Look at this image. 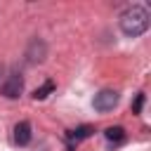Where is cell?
Masks as SVG:
<instances>
[{"label":"cell","instance_id":"cell-3","mask_svg":"<svg viewBox=\"0 0 151 151\" xmlns=\"http://www.w3.org/2000/svg\"><path fill=\"white\" fill-rule=\"evenodd\" d=\"M21 90H24V78L17 76V73H12V76L2 83V87H0V92H2L7 99H17V97L21 94Z\"/></svg>","mask_w":151,"mask_h":151},{"label":"cell","instance_id":"cell-7","mask_svg":"<svg viewBox=\"0 0 151 151\" xmlns=\"http://www.w3.org/2000/svg\"><path fill=\"white\" fill-rule=\"evenodd\" d=\"M52 90H54V83H52V80H47L42 87H38V90L33 92V99H45V97H47Z\"/></svg>","mask_w":151,"mask_h":151},{"label":"cell","instance_id":"cell-8","mask_svg":"<svg viewBox=\"0 0 151 151\" xmlns=\"http://www.w3.org/2000/svg\"><path fill=\"white\" fill-rule=\"evenodd\" d=\"M142 106H144V94H137V99H134V104H132V111H134V113H139V111H142Z\"/></svg>","mask_w":151,"mask_h":151},{"label":"cell","instance_id":"cell-5","mask_svg":"<svg viewBox=\"0 0 151 151\" xmlns=\"http://www.w3.org/2000/svg\"><path fill=\"white\" fill-rule=\"evenodd\" d=\"M92 132H94V127H92V125H80V127H76V130H71V132H68V139H71V142H80V139L90 137Z\"/></svg>","mask_w":151,"mask_h":151},{"label":"cell","instance_id":"cell-4","mask_svg":"<svg viewBox=\"0 0 151 151\" xmlns=\"http://www.w3.org/2000/svg\"><path fill=\"white\" fill-rule=\"evenodd\" d=\"M14 142H17L19 146H26V144L31 142V125H28L26 120L17 123V127H14Z\"/></svg>","mask_w":151,"mask_h":151},{"label":"cell","instance_id":"cell-2","mask_svg":"<svg viewBox=\"0 0 151 151\" xmlns=\"http://www.w3.org/2000/svg\"><path fill=\"white\" fill-rule=\"evenodd\" d=\"M94 109L97 111H111L116 104H118V92H113V90H101L99 94H94Z\"/></svg>","mask_w":151,"mask_h":151},{"label":"cell","instance_id":"cell-1","mask_svg":"<svg viewBox=\"0 0 151 151\" xmlns=\"http://www.w3.org/2000/svg\"><path fill=\"white\" fill-rule=\"evenodd\" d=\"M146 28H149V12L144 7L134 5V7H127L120 14V31L125 35L134 38V35H142Z\"/></svg>","mask_w":151,"mask_h":151},{"label":"cell","instance_id":"cell-6","mask_svg":"<svg viewBox=\"0 0 151 151\" xmlns=\"http://www.w3.org/2000/svg\"><path fill=\"white\" fill-rule=\"evenodd\" d=\"M104 137H106L109 142H113V144H120V142L125 139V130H123V127H109V130L104 132Z\"/></svg>","mask_w":151,"mask_h":151}]
</instances>
